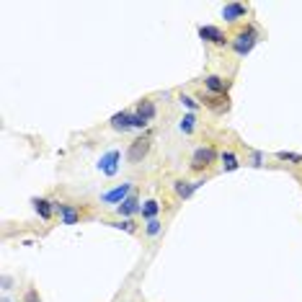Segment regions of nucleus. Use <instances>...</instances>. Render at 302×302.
I'll return each mask as SVG.
<instances>
[{"label": "nucleus", "mask_w": 302, "mask_h": 302, "mask_svg": "<svg viewBox=\"0 0 302 302\" xmlns=\"http://www.w3.org/2000/svg\"><path fill=\"white\" fill-rule=\"evenodd\" d=\"M147 122H142L137 114H124V111H122V114H114V117H111V127H114V129H142Z\"/></svg>", "instance_id": "nucleus-1"}, {"label": "nucleus", "mask_w": 302, "mask_h": 302, "mask_svg": "<svg viewBox=\"0 0 302 302\" xmlns=\"http://www.w3.org/2000/svg\"><path fill=\"white\" fill-rule=\"evenodd\" d=\"M147 153H150V140H147V137H140V140H134V142L129 145L127 160H129V163H140Z\"/></svg>", "instance_id": "nucleus-2"}, {"label": "nucleus", "mask_w": 302, "mask_h": 302, "mask_svg": "<svg viewBox=\"0 0 302 302\" xmlns=\"http://www.w3.org/2000/svg\"><path fill=\"white\" fill-rule=\"evenodd\" d=\"M256 34L253 31H243V34H238L235 36V42H233V49L238 52V54H248L253 47H256Z\"/></svg>", "instance_id": "nucleus-3"}, {"label": "nucleus", "mask_w": 302, "mask_h": 302, "mask_svg": "<svg viewBox=\"0 0 302 302\" xmlns=\"http://www.w3.org/2000/svg\"><path fill=\"white\" fill-rule=\"evenodd\" d=\"M209 163H214V150L212 147H199L197 153H194V158H191V168L194 171H202Z\"/></svg>", "instance_id": "nucleus-4"}, {"label": "nucleus", "mask_w": 302, "mask_h": 302, "mask_svg": "<svg viewBox=\"0 0 302 302\" xmlns=\"http://www.w3.org/2000/svg\"><path fill=\"white\" fill-rule=\"evenodd\" d=\"M119 158H122V155L117 153V150H111V153H106V155L98 160V168H101L106 176H114V173L119 171V166H117V163H119Z\"/></svg>", "instance_id": "nucleus-5"}, {"label": "nucleus", "mask_w": 302, "mask_h": 302, "mask_svg": "<svg viewBox=\"0 0 302 302\" xmlns=\"http://www.w3.org/2000/svg\"><path fill=\"white\" fill-rule=\"evenodd\" d=\"M129 191H132V186L129 183H122L119 188H111V191H106L101 199L106 202V204H114V202H124L127 197H129Z\"/></svg>", "instance_id": "nucleus-6"}, {"label": "nucleus", "mask_w": 302, "mask_h": 302, "mask_svg": "<svg viewBox=\"0 0 302 302\" xmlns=\"http://www.w3.org/2000/svg\"><path fill=\"white\" fill-rule=\"evenodd\" d=\"M199 36H202L204 42H212V44H225V34L217 26H202L199 29Z\"/></svg>", "instance_id": "nucleus-7"}, {"label": "nucleus", "mask_w": 302, "mask_h": 302, "mask_svg": "<svg viewBox=\"0 0 302 302\" xmlns=\"http://www.w3.org/2000/svg\"><path fill=\"white\" fill-rule=\"evenodd\" d=\"M202 183H204V181H176V194L183 197V199H188Z\"/></svg>", "instance_id": "nucleus-8"}, {"label": "nucleus", "mask_w": 302, "mask_h": 302, "mask_svg": "<svg viewBox=\"0 0 302 302\" xmlns=\"http://www.w3.org/2000/svg\"><path fill=\"white\" fill-rule=\"evenodd\" d=\"M243 16H245V6H240V3H228L222 8V18L225 21H238Z\"/></svg>", "instance_id": "nucleus-9"}, {"label": "nucleus", "mask_w": 302, "mask_h": 302, "mask_svg": "<svg viewBox=\"0 0 302 302\" xmlns=\"http://www.w3.org/2000/svg\"><path fill=\"white\" fill-rule=\"evenodd\" d=\"M137 117L142 119V122H150V119H153L155 117V103L153 101H140V106H137Z\"/></svg>", "instance_id": "nucleus-10"}, {"label": "nucleus", "mask_w": 302, "mask_h": 302, "mask_svg": "<svg viewBox=\"0 0 302 302\" xmlns=\"http://www.w3.org/2000/svg\"><path fill=\"white\" fill-rule=\"evenodd\" d=\"M204 86L212 93H225V91H228V80H222L219 75H209V78H204Z\"/></svg>", "instance_id": "nucleus-11"}, {"label": "nucleus", "mask_w": 302, "mask_h": 302, "mask_svg": "<svg viewBox=\"0 0 302 302\" xmlns=\"http://www.w3.org/2000/svg\"><path fill=\"white\" fill-rule=\"evenodd\" d=\"M54 209H60L65 225H75V222H78V212H75L72 207H67V204H54Z\"/></svg>", "instance_id": "nucleus-12"}, {"label": "nucleus", "mask_w": 302, "mask_h": 302, "mask_svg": "<svg viewBox=\"0 0 302 302\" xmlns=\"http://www.w3.org/2000/svg\"><path fill=\"white\" fill-rule=\"evenodd\" d=\"M34 207H36V212L42 214V219H49L52 217V202H47V199H34Z\"/></svg>", "instance_id": "nucleus-13"}, {"label": "nucleus", "mask_w": 302, "mask_h": 302, "mask_svg": "<svg viewBox=\"0 0 302 302\" xmlns=\"http://www.w3.org/2000/svg\"><path fill=\"white\" fill-rule=\"evenodd\" d=\"M137 209H142V207H137V197H127V199L122 202V207H119L122 214H132V212H137Z\"/></svg>", "instance_id": "nucleus-14"}, {"label": "nucleus", "mask_w": 302, "mask_h": 302, "mask_svg": "<svg viewBox=\"0 0 302 302\" xmlns=\"http://www.w3.org/2000/svg\"><path fill=\"white\" fill-rule=\"evenodd\" d=\"M158 209H160V204H158V202H153V199H150V202H145V207H142V217H147V219H153V217L158 214Z\"/></svg>", "instance_id": "nucleus-15"}, {"label": "nucleus", "mask_w": 302, "mask_h": 302, "mask_svg": "<svg viewBox=\"0 0 302 302\" xmlns=\"http://www.w3.org/2000/svg\"><path fill=\"white\" fill-rule=\"evenodd\" d=\"M106 225H111V228H117V230H124V233H134V230H137L132 219H122V222H106Z\"/></svg>", "instance_id": "nucleus-16"}, {"label": "nucleus", "mask_w": 302, "mask_h": 302, "mask_svg": "<svg viewBox=\"0 0 302 302\" xmlns=\"http://www.w3.org/2000/svg\"><path fill=\"white\" fill-rule=\"evenodd\" d=\"M222 163H225V171H235L238 168V158L233 153H225L222 155Z\"/></svg>", "instance_id": "nucleus-17"}, {"label": "nucleus", "mask_w": 302, "mask_h": 302, "mask_svg": "<svg viewBox=\"0 0 302 302\" xmlns=\"http://www.w3.org/2000/svg\"><path fill=\"white\" fill-rule=\"evenodd\" d=\"M277 158H279V160H289V163H302V155H297V153H284V150H282V153H277Z\"/></svg>", "instance_id": "nucleus-18"}, {"label": "nucleus", "mask_w": 302, "mask_h": 302, "mask_svg": "<svg viewBox=\"0 0 302 302\" xmlns=\"http://www.w3.org/2000/svg\"><path fill=\"white\" fill-rule=\"evenodd\" d=\"M181 129L188 134V132H194V114H186L183 122H181Z\"/></svg>", "instance_id": "nucleus-19"}, {"label": "nucleus", "mask_w": 302, "mask_h": 302, "mask_svg": "<svg viewBox=\"0 0 302 302\" xmlns=\"http://www.w3.org/2000/svg\"><path fill=\"white\" fill-rule=\"evenodd\" d=\"M147 233H150V235H158V233H160V222H158V219H150V222H147Z\"/></svg>", "instance_id": "nucleus-20"}, {"label": "nucleus", "mask_w": 302, "mask_h": 302, "mask_svg": "<svg viewBox=\"0 0 302 302\" xmlns=\"http://www.w3.org/2000/svg\"><path fill=\"white\" fill-rule=\"evenodd\" d=\"M181 103H183V106H188V108H199V103H197L191 96H181Z\"/></svg>", "instance_id": "nucleus-21"}, {"label": "nucleus", "mask_w": 302, "mask_h": 302, "mask_svg": "<svg viewBox=\"0 0 302 302\" xmlns=\"http://www.w3.org/2000/svg\"><path fill=\"white\" fill-rule=\"evenodd\" d=\"M253 166H261V153H253Z\"/></svg>", "instance_id": "nucleus-22"}, {"label": "nucleus", "mask_w": 302, "mask_h": 302, "mask_svg": "<svg viewBox=\"0 0 302 302\" xmlns=\"http://www.w3.org/2000/svg\"><path fill=\"white\" fill-rule=\"evenodd\" d=\"M3 302H8V299H3Z\"/></svg>", "instance_id": "nucleus-23"}]
</instances>
